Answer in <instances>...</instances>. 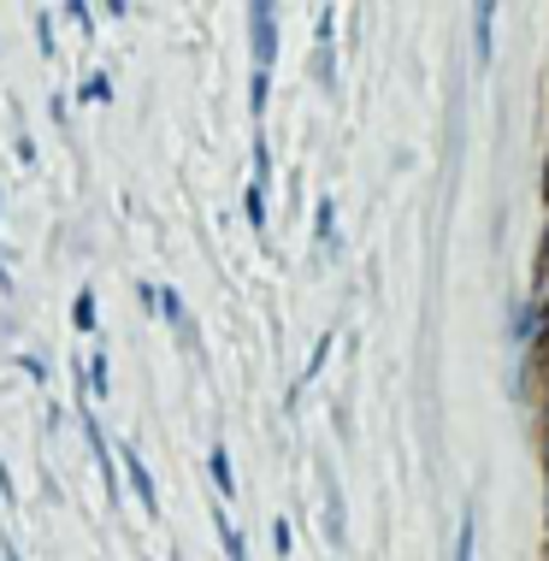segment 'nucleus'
I'll use <instances>...</instances> for the list:
<instances>
[{
  "mask_svg": "<svg viewBox=\"0 0 549 561\" xmlns=\"http://www.w3.org/2000/svg\"><path fill=\"white\" fill-rule=\"evenodd\" d=\"M472 19H479V54L491 59V24H496V7H472Z\"/></svg>",
  "mask_w": 549,
  "mask_h": 561,
  "instance_id": "obj_5",
  "label": "nucleus"
},
{
  "mask_svg": "<svg viewBox=\"0 0 549 561\" xmlns=\"http://www.w3.org/2000/svg\"><path fill=\"white\" fill-rule=\"evenodd\" d=\"M207 461H213V484H219V503H225V496H231V461H225V444H213Z\"/></svg>",
  "mask_w": 549,
  "mask_h": 561,
  "instance_id": "obj_4",
  "label": "nucleus"
},
{
  "mask_svg": "<svg viewBox=\"0 0 549 561\" xmlns=\"http://www.w3.org/2000/svg\"><path fill=\"white\" fill-rule=\"evenodd\" d=\"M160 308H165V320H172V325H183V301H178V290H160Z\"/></svg>",
  "mask_w": 549,
  "mask_h": 561,
  "instance_id": "obj_11",
  "label": "nucleus"
},
{
  "mask_svg": "<svg viewBox=\"0 0 549 561\" xmlns=\"http://www.w3.org/2000/svg\"><path fill=\"white\" fill-rule=\"evenodd\" d=\"M242 207H249V225L261 231V225H266V190H261V184H249V202H242Z\"/></svg>",
  "mask_w": 549,
  "mask_h": 561,
  "instance_id": "obj_8",
  "label": "nucleus"
},
{
  "mask_svg": "<svg viewBox=\"0 0 549 561\" xmlns=\"http://www.w3.org/2000/svg\"><path fill=\"white\" fill-rule=\"evenodd\" d=\"M472 543H479V514H461V538H455V561H472Z\"/></svg>",
  "mask_w": 549,
  "mask_h": 561,
  "instance_id": "obj_3",
  "label": "nucleus"
},
{
  "mask_svg": "<svg viewBox=\"0 0 549 561\" xmlns=\"http://www.w3.org/2000/svg\"><path fill=\"white\" fill-rule=\"evenodd\" d=\"M89 397H106V355H89Z\"/></svg>",
  "mask_w": 549,
  "mask_h": 561,
  "instance_id": "obj_10",
  "label": "nucleus"
},
{
  "mask_svg": "<svg viewBox=\"0 0 549 561\" xmlns=\"http://www.w3.org/2000/svg\"><path fill=\"white\" fill-rule=\"evenodd\" d=\"M0 496L12 503V479H7V461H0Z\"/></svg>",
  "mask_w": 549,
  "mask_h": 561,
  "instance_id": "obj_13",
  "label": "nucleus"
},
{
  "mask_svg": "<svg viewBox=\"0 0 549 561\" xmlns=\"http://www.w3.org/2000/svg\"><path fill=\"white\" fill-rule=\"evenodd\" d=\"M249 24H254V71H272V54H278V30H272V7H266V0L249 12Z\"/></svg>",
  "mask_w": 549,
  "mask_h": 561,
  "instance_id": "obj_1",
  "label": "nucleus"
},
{
  "mask_svg": "<svg viewBox=\"0 0 549 561\" xmlns=\"http://www.w3.org/2000/svg\"><path fill=\"white\" fill-rule=\"evenodd\" d=\"M83 101H106V78H89L83 83Z\"/></svg>",
  "mask_w": 549,
  "mask_h": 561,
  "instance_id": "obj_12",
  "label": "nucleus"
},
{
  "mask_svg": "<svg viewBox=\"0 0 549 561\" xmlns=\"http://www.w3.org/2000/svg\"><path fill=\"white\" fill-rule=\"evenodd\" d=\"M118 455H125V473H130V484H136V496H142V508L160 514V491H155V479H148L142 455H136V449H118Z\"/></svg>",
  "mask_w": 549,
  "mask_h": 561,
  "instance_id": "obj_2",
  "label": "nucleus"
},
{
  "mask_svg": "<svg viewBox=\"0 0 549 561\" xmlns=\"http://www.w3.org/2000/svg\"><path fill=\"white\" fill-rule=\"evenodd\" d=\"M71 320H78V331H95V290H78V313Z\"/></svg>",
  "mask_w": 549,
  "mask_h": 561,
  "instance_id": "obj_9",
  "label": "nucleus"
},
{
  "mask_svg": "<svg viewBox=\"0 0 549 561\" xmlns=\"http://www.w3.org/2000/svg\"><path fill=\"white\" fill-rule=\"evenodd\" d=\"M213 514H219V538H225V550H231V561H249V556H242V538H237V526L225 520V503L213 508Z\"/></svg>",
  "mask_w": 549,
  "mask_h": 561,
  "instance_id": "obj_7",
  "label": "nucleus"
},
{
  "mask_svg": "<svg viewBox=\"0 0 549 561\" xmlns=\"http://www.w3.org/2000/svg\"><path fill=\"white\" fill-rule=\"evenodd\" d=\"M331 219H338V207H331V195H319V207H313V231H319V242H331Z\"/></svg>",
  "mask_w": 549,
  "mask_h": 561,
  "instance_id": "obj_6",
  "label": "nucleus"
}]
</instances>
